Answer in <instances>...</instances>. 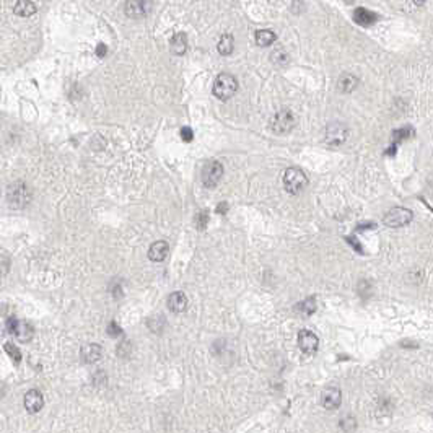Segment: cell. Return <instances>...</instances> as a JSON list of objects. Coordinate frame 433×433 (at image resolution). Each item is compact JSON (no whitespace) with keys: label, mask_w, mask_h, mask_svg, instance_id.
<instances>
[{"label":"cell","mask_w":433,"mask_h":433,"mask_svg":"<svg viewBox=\"0 0 433 433\" xmlns=\"http://www.w3.org/2000/svg\"><path fill=\"white\" fill-rule=\"evenodd\" d=\"M236 90H238V82L230 73H220V75L215 78L214 95L218 98V100H223V101L230 100L234 93H236Z\"/></svg>","instance_id":"1"},{"label":"cell","mask_w":433,"mask_h":433,"mask_svg":"<svg viewBox=\"0 0 433 433\" xmlns=\"http://www.w3.org/2000/svg\"><path fill=\"white\" fill-rule=\"evenodd\" d=\"M7 199L13 209H23V207H26L31 201V191L23 181H16L8 188Z\"/></svg>","instance_id":"2"},{"label":"cell","mask_w":433,"mask_h":433,"mask_svg":"<svg viewBox=\"0 0 433 433\" xmlns=\"http://www.w3.org/2000/svg\"><path fill=\"white\" fill-rule=\"evenodd\" d=\"M308 179L305 173L298 168H288L283 175V186H285L287 193L290 194H298L306 188Z\"/></svg>","instance_id":"3"},{"label":"cell","mask_w":433,"mask_h":433,"mask_svg":"<svg viewBox=\"0 0 433 433\" xmlns=\"http://www.w3.org/2000/svg\"><path fill=\"white\" fill-rule=\"evenodd\" d=\"M412 220V212L409 209H404V207H394L391 209L389 212L385 215V225L391 226V228H399V226H404L407 223H411Z\"/></svg>","instance_id":"4"},{"label":"cell","mask_w":433,"mask_h":433,"mask_svg":"<svg viewBox=\"0 0 433 433\" xmlns=\"http://www.w3.org/2000/svg\"><path fill=\"white\" fill-rule=\"evenodd\" d=\"M152 7L153 0H127L126 5H124V11L129 18L139 20V18H144L150 13Z\"/></svg>","instance_id":"5"},{"label":"cell","mask_w":433,"mask_h":433,"mask_svg":"<svg viewBox=\"0 0 433 433\" xmlns=\"http://www.w3.org/2000/svg\"><path fill=\"white\" fill-rule=\"evenodd\" d=\"M223 176V166L218 162H209L202 170V183L207 188H215Z\"/></svg>","instance_id":"6"},{"label":"cell","mask_w":433,"mask_h":433,"mask_svg":"<svg viewBox=\"0 0 433 433\" xmlns=\"http://www.w3.org/2000/svg\"><path fill=\"white\" fill-rule=\"evenodd\" d=\"M295 126V117L290 111H280L272 119V131L275 134H287Z\"/></svg>","instance_id":"7"},{"label":"cell","mask_w":433,"mask_h":433,"mask_svg":"<svg viewBox=\"0 0 433 433\" xmlns=\"http://www.w3.org/2000/svg\"><path fill=\"white\" fill-rule=\"evenodd\" d=\"M347 139V127L340 122H332L326 129V142L332 147L342 145Z\"/></svg>","instance_id":"8"},{"label":"cell","mask_w":433,"mask_h":433,"mask_svg":"<svg viewBox=\"0 0 433 433\" xmlns=\"http://www.w3.org/2000/svg\"><path fill=\"white\" fill-rule=\"evenodd\" d=\"M298 345L301 352H305L308 355H313L314 352L318 350V345H319V340L316 337V334H313L311 331H300L298 334Z\"/></svg>","instance_id":"9"},{"label":"cell","mask_w":433,"mask_h":433,"mask_svg":"<svg viewBox=\"0 0 433 433\" xmlns=\"http://www.w3.org/2000/svg\"><path fill=\"white\" fill-rule=\"evenodd\" d=\"M42 404H44V399H42L41 393L36 391V389H29L26 396H24V409L31 414L39 412L42 409Z\"/></svg>","instance_id":"10"},{"label":"cell","mask_w":433,"mask_h":433,"mask_svg":"<svg viewBox=\"0 0 433 433\" xmlns=\"http://www.w3.org/2000/svg\"><path fill=\"white\" fill-rule=\"evenodd\" d=\"M340 401H342V393H340V389L337 388L324 389L323 398H321V402H323V406L326 409H337L340 406Z\"/></svg>","instance_id":"11"},{"label":"cell","mask_w":433,"mask_h":433,"mask_svg":"<svg viewBox=\"0 0 433 433\" xmlns=\"http://www.w3.org/2000/svg\"><path fill=\"white\" fill-rule=\"evenodd\" d=\"M168 256V243L166 241H155L148 249V257L153 262H162Z\"/></svg>","instance_id":"12"},{"label":"cell","mask_w":433,"mask_h":433,"mask_svg":"<svg viewBox=\"0 0 433 433\" xmlns=\"http://www.w3.org/2000/svg\"><path fill=\"white\" fill-rule=\"evenodd\" d=\"M103 349L98 344H88L82 349V358L85 363H95L101 358Z\"/></svg>","instance_id":"13"},{"label":"cell","mask_w":433,"mask_h":433,"mask_svg":"<svg viewBox=\"0 0 433 433\" xmlns=\"http://www.w3.org/2000/svg\"><path fill=\"white\" fill-rule=\"evenodd\" d=\"M168 308L175 313H183L188 308V298L183 292H175L168 298Z\"/></svg>","instance_id":"14"},{"label":"cell","mask_w":433,"mask_h":433,"mask_svg":"<svg viewBox=\"0 0 433 433\" xmlns=\"http://www.w3.org/2000/svg\"><path fill=\"white\" fill-rule=\"evenodd\" d=\"M354 20L362 24V26H371L376 20H378V16H376L373 11L370 10H365V8H357L355 13H354Z\"/></svg>","instance_id":"15"},{"label":"cell","mask_w":433,"mask_h":433,"mask_svg":"<svg viewBox=\"0 0 433 433\" xmlns=\"http://www.w3.org/2000/svg\"><path fill=\"white\" fill-rule=\"evenodd\" d=\"M13 11L18 16H31V15H34L36 5L31 2V0H16Z\"/></svg>","instance_id":"16"},{"label":"cell","mask_w":433,"mask_h":433,"mask_svg":"<svg viewBox=\"0 0 433 433\" xmlns=\"http://www.w3.org/2000/svg\"><path fill=\"white\" fill-rule=\"evenodd\" d=\"M171 52L176 54V55H183L186 51H188V39H186V34L179 33V34H175L171 39Z\"/></svg>","instance_id":"17"},{"label":"cell","mask_w":433,"mask_h":433,"mask_svg":"<svg viewBox=\"0 0 433 433\" xmlns=\"http://www.w3.org/2000/svg\"><path fill=\"white\" fill-rule=\"evenodd\" d=\"M357 85H358L357 77H355V75H349V73H345V75L340 77V78H339V83H337L339 90L344 91V93L354 91V90L357 88Z\"/></svg>","instance_id":"18"},{"label":"cell","mask_w":433,"mask_h":433,"mask_svg":"<svg viewBox=\"0 0 433 433\" xmlns=\"http://www.w3.org/2000/svg\"><path fill=\"white\" fill-rule=\"evenodd\" d=\"M275 41V33L270 29H259L256 33V42L261 47H267L270 44H274Z\"/></svg>","instance_id":"19"},{"label":"cell","mask_w":433,"mask_h":433,"mask_svg":"<svg viewBox=\"0 0 433 433\" xmlns=\"http://www.w3.org/2000/svg\"><path fill=\"white\" fill-rule=\"evenodd\" d=\"M33 334H34V331H33V327H31V324L20 323V324H18V329L15 332V336L20 339L21 342H29V340L33 339Z\"/></svg>","instance_id":"20"},{"label":"cell","mask_w":433,"mask_h":433,"mask_svg":"<svg viewBox=\"0 0 433 433\" xmlns=\"http://www.w3.org/2000/svg\"><path fill=\"white\" fill-rule=\"evenodd\" d=\"M218 52L221 54V55H228V54H231L233 52V47H234V41H233V36H230V34H225V36H221L220 38V41H218Z\"/></svg>","instance_id":"21"},{"label":"cell","mask_w":433,"mask_h":433,"mask_svg":"<svg viewBox=\"0 0 433 433\" xmlns=\"http://www.w3.org/2000/svg\"><path fill=\"white\" fill-rule=\"evenodd\" d=\"M147 326L152 332H162V329L165 327V318L162 314H155V316L148 318Z\"/></svg>","instance_id":"22"},{"label":"cell","mask_w":433,"mask_h":433,"mask_svg":"<svg viewBox=\"0 0 433 433\" xmlns=\"http://www.w3.org/2000/svg\"><path fill=\"white\" fill-rule=\"evenodd\" d=\"M298 309L301 313H305V314H313L314 311H316V300L314 298H308V300H305V301H301L300 305H298Z\"/></svg>","instance_id":"23"},{"label":"cell","mask_w":433,"mask_h":433,"mask_svg":"<svg viewBox=\"0 0 433 433\" xmlns=\"http://www.w3.org/2000/svg\"><path fill=\"white\" fill-rule=\"evenodd\" d=\"M414 135V131L411 127H402V129H398V131H394V134H393V139H394V142H402V140H406V139H409V137H412Z\"/></svg>","instance_id":"24"},{"label":"cell","mask_w":433,"mask_h":433,"mask_svg":"<svg viewBox=\"0 0 433 433\" xmlns=\"http://www.w3.org/2000/svg\"><path fill=\"white\" fill-rule=\"evenodd\" d=\"M5 352H7V354L10 355V358L11 360H13L15 363H20L21 362V352L18 350V347L15 344H5Z\"/></svg>","instance_id":"25"},{"label":"cell","mask_w":433,"mask_h":433,"mask_svg":"<svg viewBox=\"0 0 433 433\" xmlns=\"http://www.w3.org/2000/svg\"><path fill=\"white\" fill-rule=\"evenodd\" d=\"M207 223H209V214L202 210V212L196 215V226L199 228V230H204V228L207 226Z\"/></svg>","instance_id":"26"},{"label":"cell","mask_w":433,"mask_h":433,"mask_svg":"<svg viewBox=\"0 0 433 433\" xmlns=\"http://www.w3.org/2000/svg\"><path fill=\"white\" fill-rule=\"evenodd\" d=\"M272 60L277 62V64H285L287 62V54L282 47H277L274 52H272Z\"/></svg>","instance_id":"27"},{"label":"cell","mask_w":433,"mask_h":433,"mask_svg":"<svg viewBox=\"0 0 433 433\" xmlns=\"http://www.w3.org/2000/svg\"><path fill=\"white\" fill-rule=\"evenodd\" d=\"M370 293H371V283L367 280H362L358 283V295H360L362 298H367V296H370Z\"/></svg>","instance_id":"28"},{"label":"cell","mask_w":433,"mask_h":433,"mask_svg":"<svg viewBox=\"0 0 433 433\" xmlns=\"http://www.w3.org/2000/svg\"><path fill=\"white\" fill-rule=\"evenodd\" d=\"M117 355L122 357V358L131 355V344H129L127 340H122V342H119V345H117Z\"/></svg>","instance_id":"29"},{"label":"cell","mask_w":433,"mask_h":433,"mask_svg":"<svg viewBox=\"0 0 433 433\" xmlns=\"http://www.w3.org/2000/svg\"><path fill=\"white\" fill-rule=\"evenodd\" d=\"M340 427H342V430H344L345 433H350V432L355 430L357 422H355V419L347 417V419H344L342 422H340Z\"/></svg>","instance_id":"30"},{"label":"cell","mask_w":433,"mask_h":433,"mask_svg":"<svg viewBox=\"0 0 433 433\" xmlns=\"http://www.w3.org/2000/svg\"><path fill=\"white\" fill-rule=\"evenodd\" d=\"M122 334V329L121 326L116 323V321H111V323L108 324V336L111 337H119Z\"/></svg>","instance_id":"31"},{"label":"cell","mask_w":433,"mask_h":433,"mask_svg":"<svg viewBox=\"0 0 433 433\" xmlns=\"http://www.w3.org/2000/svg\"><path fill=\"white\" fill-rule=\"evenodd\" d=\"M179 134H181V139L184 142H193V139H194V132H193V129H191V127H183Z\"/></svg>","instance_id":"32"},{"label":"cell","mask_w":433,"mask_h":433,"mask_svg":"<svg viewBox=\"0 0 433 433\" xmlns=\"http://www.w3.org/2000/svg\"><path fill=\"white\" fill-rule=\"evenodd\" d=\"M93 383H95L96 386H104L106 385V375H104L103 371H98V373H95V376H93Z\"/></svg>","instance_id":"33"},{"label":"cell","mask_w":433,"mask_h":433,"mask_svg":"<svg viewBox=\"0 0 433 433\" xmlns=\"http://www.w3.org/2000/svg\"><path fill=\"white\" fill-rule=\"evenodd\" d=\"M18 319L16 318H10L8 321H7V329H8V332H11V334H15L16 332V329H18Z\"/></svg>","instance_id":"34"},{"label":"cell","mask_w":433,"mask_h":433,"mask_svg":"<svg viewBox=\"0 0 433 433\" xmlns=\"http://www.w3.org/2000/svg\"><path fill=\"white\" fill-rule=\"evenodd\" d=\"M96 54H98V57H104V55L108 54V46L106 44H98Z\"/></svg>","instance_id":"35"},{"label":"cell","mask_w":433,"mask_h":433,"mask_svg":"<svg viewBox=\"0 0 433 433\" xmlns=\"http://www.w3.org/2000/svg\"><path fill=\"white\" fill-rule=\"evenodd\" d=\"M226 210H228V204H225V202L218 204V207H216V212L218 214H226Z\"/></svg>","instance_id":"36"},{"label":"cell","mask_w":433,"mask_h":433,"mask_svg":"<svg viewBox=\"0 0 433 433\" xmlns=\"http://www.w3.org/2000/svg\"><path fill=\"white\" fill-rule=\"evenodd\" d=\"M113 295L116 296V298H119V296L122 295V288H121V285H119V283H117V285L113 288Z\"/></svg>","instance_id":"37"},{"label":"cell","mask_w":433,"mask_h":433,"mask_svg":"<svg viewBox=\"0 0 433 433\" xmlns=\"http://www.w3.org/2000/svg\"><path fill=\"white\" fill-rule=\"evenodd\" d=\"M349 243L354 246V247H357V251L358 252H362V246H360V243H358L357 239H352V238H349Z\"/></svg>","instance_id":"38"},{"label":"cell","mask_w":433,"mask_h":433,"mask_svg":"<svg viewBox=\"0 0 433 433\" xmlns=\"http://www.w3.org/2000/svg\"><path fill=\"white\" fill-rule=\"evenodd\" d=\"M425 2H427V0H414V3H416V5H424Z\"/></svg>","instance_id":"39"}]
</instances>
